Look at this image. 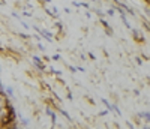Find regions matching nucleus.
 I'll return each mask as SVG.
<instances>
[{"instance_id": "1", "label": "nucleus", "mask_w": 150, "mask_h": 129, "mask_svg": "<svg viewBox=\"0 0 150 129\" xmlns=\"http://www.w3.org/2000/svg\"><path fill=\"white\" fill-rule=\"evenodd\" d=\"M9 122H11L9 107H8V108H0V126H3V125H9Z\"/></svg>"}, {"instance_id": "2", "label": "nucleus", "mask_w": 150, "mask_h": 129, "mask_svg": "<svg viewBox=\"0 0 150 129\" xmlns=\"http://www.w3.org/2000/svg\"><path fill=\"white\" fill-rule=\"evenodd\" d=\"M8 107H9L8 98H6L3 93H0V108H8Z\"/></svg>"}, {"instance_id": "3", "label": "nucleus", "mask_w": 150, "mask_h": 129, "mask_svg": "<svg viewBox=\"0 0 150 129\" xmlns=\"http://www.w3.org/2000/svg\"><path fill=\"white\" fill-rule=\"evenodd\" d=\"M0 129H12L11 125H3V126H0Z\"/></svg>"}]
</instances>
